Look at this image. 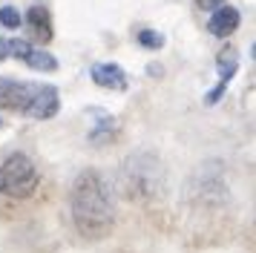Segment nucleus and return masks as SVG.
I'll use <instances>...</instances> for the list:
<instances>
[{"mask_svg":"<svg viewBox=\"0 0 256 253\" xmlns=\"http://www.w3.org/2000/svg\"><path fill=\"white\" fill-rule=\"evenodd\" d=\"M24 23L20 18V12L14 9V6H0V26H6V29H18Z\"/></svg>","mask_w":256,"mask_h":253,"instance_id":"obj_11","label":"nucleus"},{"mask_svg":"<svg viewBox=\"0 0 256 253\" xmlns=\"http://www.w3.org/2000/svg\"><path fill=\"white\" fill-rule=\"evenodd\" d=\"M95 86H104V90H116V92H124L127 90V72L118 66V64H95L90 69Z\"/></svg>","mask_w":256,"mask_h":253,"instance_id":"obj_7","label":"nucleus"},{"mask_svg":"<svg viewBox=\"0 0 256 253\" xmlns=\"http://www.w3.org/2000/svg\"><path fill=\"white\" fill-rule=\"evenodd\" d=\"M138 44L144 46V49H162L164 46V34L152 32V29H141L138 32Z\"/></svg>","mask_w":256,"mask_h":253,"instance_id":"obj_12","label":"nucleus"},{"mask_svg":"<svg viewBox=\"0 0 256 253\" xmlns=\"http://www.w3.org/2000/svg\"><path fill=\"white\" fill-rule=\"evenodd\" d=\"M236 69H239V55H236V49H224L219 55V84H216L213 92H208V104H216L222 95H224V90H228V84H230Z\"/></svg>","mask_w":256,"mask_h":253,"instance_id":"obj_8","label":"nucleus"},{"mask_svg":"<svg viewBox=\"0 0 256 253\" xmlns=\"http://www.w3.org/2000/svg\"><path fill=\"white\" fill-rule=\"evenodd\" d=\"M38 167L24 152H12L0 164V196L6 198H29L38 190Z\"/></svg>","mask_w":256,"mask_h":253,"instance_id":"obj_2","label":"nucleus"},{"mask_svg":"<svg viewBox=\"0 0 256 253\" xmlns=\"http://www.w3.org/2000/svg\"><path fill=\"white\" fill-rule=\"evenodd\" d=\"M162 167L158 161L150 158V156H138L124 164V193L132 196V198H141L147 202L150 196H158L162 190Z\"/></svg>","mask_w":256,"mask_h":253,"instance_id":"obj_3","label":"nucleus"},{"mask_svg":"<svg viewBox=\"0 0 256 253\" xmlns=\"http://www.w3.org/2000/svg\"><path fill=\"white\" fill-rule=\"evenodd\" d=\"M35 92H38V84L0 78V110H12V112L26 115L32 101H35Z\"/></svg>","mask_w":256,"mask_h":253,"instance_id":"obj_4","label":"nucleus"},{"mask_svg":"<svg viewBox=\"0 0 256 253\" xmlns=\"http://www.w3.org/2000/svg\"><path fill=\"white\" fill-rule=\"evenodd\" d=\"M60 110V98H58V90L52 84H38V92H35V101L29 106V118H38V121H46Z\"/></svg>","mask_w":256,"mask_h":253,"instance_id":"obj_5","label":"nucleus"},{"mask_svg":"<svg viewBox=\"0 0 256 253\" xmlns=\"http://www.w3.org/2000/svg\"><path fill=\"white\" fill-rule=\"evenodd\" d=\"M228 0H196V6L198 9H204V12H216L219 6H224Z\"/></svg>","mask_w":256,"mask_h":253,"instance_id":"obj_14","label":"nucleus"},{"mask_svg":"<svg viewBox=\"0 0 256 253\" xmlns=\"http://www.w3.org/2000/svg\"><path fill=\"white\" fill-rule=\"evenodd\" d=\"M9 58V44H6V38H0V60H6Z\"/></svg>","mask_w":256,"mask_h":253,"instance_id":"obj_15","label":"nucleus"},{"mask_svg":"<svg viewBox=\"0 0 256 253\" xmlns=\"http://www.w3.org/2000/svg\"><path fill=\"white\" fill-rule=\"evenodd\" d=\"M239 23H242L239 9H233V6H219V9L210 14L208 32L216 34V38H230V34L239 29Z\"/></svg>","mask_w":256,"mask_h":253,"instance_id":"obj_6","label":"nucleus"},{"mask_svg":"<svg viewBox=\"0 0 256 253\" xmlns=\"http://www.w3.org/2000/svg\"><path fill=\"white\" fill-rule=\"evenodd\" d=\"M26 23H29V29L32 34L38 38V44H49L55 32H52V18H49V9L44 3H35V6H29L26 12Z\"/></svg>","mask_w":256,"mask_h":253,"instance_id":"obj_9","label":"nucleus"},{"mask_svg":"<svg viewBox=\"0 0 256 253\" xmlns=\"http://www.w3.org/2000/svg\"><path fill=\"white\" fill-rule=\"evenodd\" d=\"M6 44H9V55L20 58V60L32 52V44H29V40H6Z\"/></svg>","mask_w":256,"mask_h":253,"instance_id":"obj_13","label":"nucleus"},{"mask_svg":"<svg viewBox=\"0 0 256 253\" xmlns=\"http://www.w3.org/2000/svg\"><path fill=\"white\" fill-rule=\"evenodd\" d=\"M70 210L84 239H106L116 228V196L98 170H84L72 182Z\"/></svg>","mask_w":256,"mask_h":253,"instance_id":"obj_1","label":"nucleus"},{"mask_svg":"<svg viewBox=\"0 0 256 253\" xmlns=\"http://www.w3.org/2000/svg\"><path fill=\"white\" fill-rule=\"evenodd\" d=\"M24 60L32 69H38V72H55V69H58L55 55H49V52H44V49H35V46H32V52H29Z\"/></svg>","mask_w":256,"mask_h":253,"instance_id":"obj_10","label":"nucleus"}]
</instances>
